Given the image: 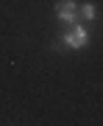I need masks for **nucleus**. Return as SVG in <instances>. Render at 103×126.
Wrapping results in <instances>:
<instances>
[{"instance_id":"f257e3e1","label":"nucleus","mask_w":103,"mask_h":126,"mask_svg":"<svg viewBox=\"0 0 103 126\" xmlns=\"http://www.w3.org/2000/svg\"><path fill=\"white\" fill-rule=\"evenodd\" d=\"M56 14H58V20H64V23H75L78 20V3L75 0H61V3L56 6Z\"/></svg>"},{"instance_id":"f03ea898","label":"nucleus","mask_w":103,"mask_h":126,"mask_svg":"<svg viewBox=\"0 0 103 126\" xmlns=\"http://www.w3.org/2000/svg\"><path fill=\"white\" fill-rule=\"evenodd\" d=\"M86 39H89V34H86L84 25H72L70 31H67V36H64V42H67L70 48H84Z\"/></svg>"},{"instance_id":"7ed1b4c3","label":"nucleus","mask_w":103,"mask_h":126,"mask_svg":"<svg viewBox=\"0 0 103 126\" xmlns=\"http://www.w3.org/2000/svg\"><path fill=\"white\" fill-rule=\"evenodd\" d=\"M78 14H84L86 20H95V6H92V3H84V6H78Z\"/></svg>"}]
</instances>
